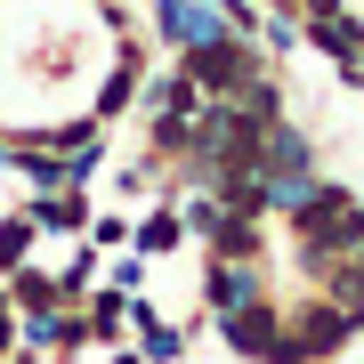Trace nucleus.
Here are the masks:
<instances>
[{
    "label": "nucleus",
    "instance_id": "nucleus-2",
    "mask_svg": "<svg viewBox=\"0 0 364 364\" xmlns=\"http://www.w3.org/2000/svg\"><path fill=\"white\" fill-rule=\"evenodd\" d=\"M33 219H49V227H81V203H73V195H57V203H41Z\"/></svg>",
    "mask_w": 364,
    "mask_h": 364
},
{
    "label": "nucleus",
    "instance_id": "nucleus-4",
    "mask_svg": "<svg viewBox=\"0 0 364 364\" xmlns=\"http://www.w3.org/2000/svg\"><path fill=\"white\" fill-rule=\"evenodd\" d=\"M316 9H332V0H316Z\"/></svg>",
    "mask_w": 364,
    "mask_h": 364
},
{
    "label": "nucleus",
    "instance_id": "nucleus-3",
    "mask_svg": "<svg viewBox=\"0 0 364 364\" xmlns=\"http://www.w3.org/2000/svg\"><path fill=\"white\" fill-rule=\"evenodd\" d=\"M16 259H25V219H16V227H0V267H16Z\"/></svg>",
    "mask_w": 364,
    "mask_h": 364
},
{
    "label": "nucleus",
    "instance_id": "nucleus-1",
    "mask_svg": "<svg viewBox=\"0 0 364 364\" xmlns=\"http://www.w3.org/2000/svg\"><path fill=\"white\" fill-rule=\"evenodd\" d=\"M178 243V219H170V210H154V219L138 227V251H170Z\"/></svg>",
    "mask_w": 364,
    "mask_h": 364
}]
</instances>
